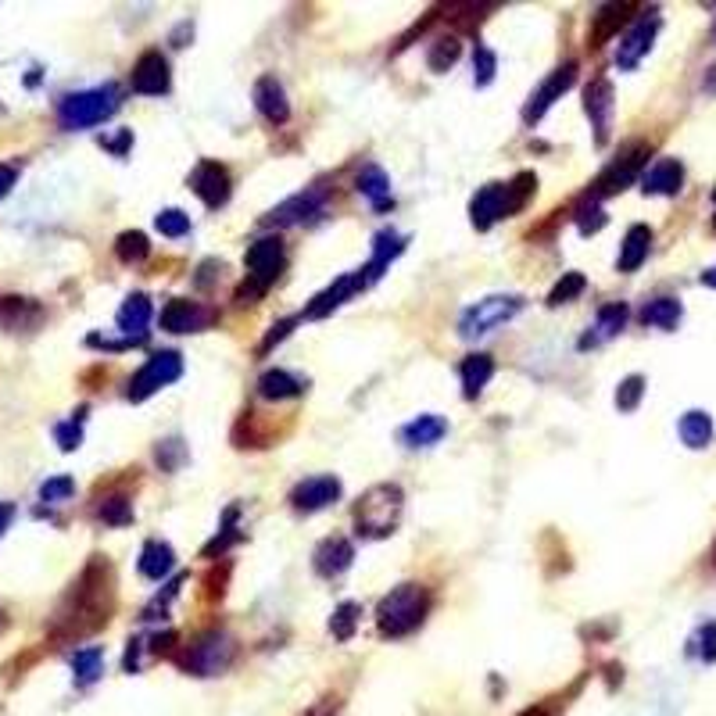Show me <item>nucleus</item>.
<instances>
[{
  "instance_id": "29",
  "label": "nucleus",
  "mask_w": 716,
  "mask_h": 716,
  "mask_svg": "<svg viewBox=\"0 0 716 716\" xmlns=\"http://www.w3.org/2000/svg\"><path fill=\"white\" fill-rule=\"evenodd\" d=\"M459 376H462V394H466V398H477V394L487 387V380L495 376V358L480 355V351L477 355H466L462 358Z\"/></svg>"
},
{
  "instance_id": "50",
  "label": "nucleus",
  "mask_w": 716,
  "mask_h": 716,
  "mask_svg": "<svg viewBox=\"0 0 716 716\" xmlns=\"http://www.w3.org/2000/svg\"><path fill=\"white\" fill-rule=\"evenodd\" d=\"M294 323H298V319H283V323H276V326H273V333H269V337H265L262 351H269L276 341H283V337H287V333L294 330Z\"/></svg>"
},
{
  "instance_id": "36",
  "label": "nucleus",
  "mask_w": 716,
  "mask_h": 716,
  "mask_svg": "<svg viewBox=\"0 0 716 716\" xmlns=\"http://www.w3.org/2000/svg\"><path fill=\"white\" fill-rule=\"evenodd\" d=\"M97 520H104L108 527H126L133 523V502L126 495H111L97 505Z\"/></svg>"
},
{
  "instance_id": "53",
  "label": "nucleus",
  "mask_w": 716,
  "mask_h": 716,
  "mask_svg": "<svg viewBox=\"0 0 716 716\" xmlns=\"http://www.w3.org/2000/svg\"><path fill=\"white\" fill-rule=\"evenodd\" d=\"M15 176L18 172L11 165H0V197H8V190L15 187Z\"/></svg>"
},
{
  "instance_id": "57",
  "label": "nucleus",
  "mask_w": 716,
  "mask_h": 716,
  "mask_svg": "<svg viewBox=\"0 0 716 716\" xmlns=\"http://www.w3.org/2000/svg\"><path fill=\"white\" fill-rule=\"evenodd\" d=\"M709 72H713V76H709V83H706V90H716V65H713V69H709Z\"/></svg>"
},
{
  "instance_id": "28",
  "label": "nucleus",
  "mask_w": 716,
  "mask_h": 716,
  "mask_svg": "<svg viewBox=\"0 0 716 716\" xmlns=\"http://www.w3.org/2000/svg\"><path fill=\"white\" fill-rule=\"evenodd\" d=\"M358 194L366 197L376 212L391 208V179H387V172L380 165H366L358 172Z\"/></svg>"
},
{
  "instance_id": "39",
  "label": "nucleus",
  "mask_w": 716,
  "mask_h": 716,
  "mask_svg": "<svg viewBox=\"0 0 716 716\" xmlns=\"http://www.w3.org/2000/svg\"><path fill=\"white\" fill-rule=\"evenodd\" d=\"M455 61H459V40H455V36H441L427 54L430 72H448Z\"/></svg>"
},
{
  "instance_id": "20",
  "label": "nucleus",
  "mask_w": 716,
  "mask_h": 716,
  "mask_svg": "<svg viewBox=\"0 0 716 716\" xmlns=\"http://www.w3.org/2000/svg\"><path fill=\"white\" fill-rule=\"evenodd\" d=\"M351 559H355V548H351L348 537H326L323 545L316 548V555H312L319 577H341L351 566Z\"/></svg>"
},
{
  "instance_id": "18",
  "label": "nucleus",
  "mask_w": 716,
  "mask_h": 716,
  "mask_svg": "<svg viewBox=\"0 0 716 716\" xmlns=\"http://www.w3.org/2000/svg\"><path fill=\"white\" fill-rule=\"evenodd\" d=\"M584 111H588L591 126H595V140L606 144L609 129H613V83L609 79H595L584 90Z\"/></svg>"
},
{
  "instance_id": "51",
  "label": "nucleus",
  "mask_w": 716,
  "mask_h": 716,
  "mask_svg": "<svg viewBox=\"0 0 716 716\" xmlns=\"http://www.w3.org/2000/svg\"><path fill=\"white\" fill-rule=\"evenodd\" d=\"M337 709H341V702L326 695V699H319L316 706L308 709V713H301V716H337Z\"/></svg>"
},
{
  "instance_id": "43",
  "label": "nucleus",
  "mask_w": 716,
  "mask_h": 716,
  "mask_svg": "<svg viewBox=\"0 0 716 716\" xmlns=\"http://www.w3.org/2000/svg\"><path fill=\"white\" fill-rule=\"evenodd\" d=\"M606 226V212H602V205L598 201H584V205L577 208V230L584 233V237H591V233H598Z\"/></svg>"
},
{
  "instance_id": "31",
  "label": "nucleus",
  "mask_w": 716,
  "mask_h": 716,
  "mask_svg": "<svg viewBox=\"0 0 716 716\" xmlns=\"http://www.w3.org/2000/svg\"><path fill=\"white\" fill-rule=\"evenodd\" d=\"M648 248H652V230L648 226H631L627 237H623V248H620V273H634L641 262L648 258Z\"/></svg>"
},
{
  "instance_id": "9",
  "label": "nucleus",
  "mask_w": 716,
  "mask_h": 716,
  "mask_svg": "<svg viewBox=\"0 0 716 716\" xmlns=\"http://www.w3.org/2000/svg\"><path fill=\"white\" fill-rule=\"evenodd\" d=\"M573 83H577V61H566V65H559V69H555L552 76H548L545 83L530 94L527 108H523V122L534 126L537 119H545V111L552 108V104L559 101V97H563Z\"/></svg>"
},
{
  "instance_id": "1",
  "label": "nucleus",
  "mask_w": 716,
  "mask_h": 716,
  "mask_svg": "<svg viewBox=\"0 0 716 716\" xmlns=\"http://www.w3.org/2000/svg\"><path fill=\"white\" fill-rule=\"evenodd\" d=\"M111 613V570L108 563H90L72 591V613H61L58 623H69L65 634H86L108 623Z\"/></svg>"
},
{
  "instance_id": "26",
  "label": "nucleus",
  "mask_w": 716,
  "mask_h": 716,
  "mask_svg": "<svg viewBox=\"0 0 716 716\" xmlns=\"http://www.w3.org/2000/svg\"><path fill=\"white\" fill-rule=\"evenodd\" d=\"M401 251H405V237H401V233H394V230L376 233V237H373V262L362 269V273H366V280L369 283L380 280V276H384V269L391 265V258H398Z\"/></svg>"
},
{
  "instance_id": "2",
  "label": "nucleus",
  "mask_w": 716,
  "mask_h": 716,
  "mask_svg": "<svg viewBox=\"0 0 716 716\" xmlns=\"http://www.w3.org/2000/svg\"><path fill=\"white\" fill-rule=\"evenodd\" d=\"M430 613V591L423 584H398L384 602L376 606V627L384 638H405L427 620Z\"/></svg>"
},
{
  "instance_id": "5",
  "label": "nucleus",
  "mask_w": 716,
  "mask_h": 716,
  "mask_svg": "<svg viewBox=\"0 0 716 716\" xmlns=\"http://www.w3.org/2000/svg\"><path fill=\"white\" fill-rule=\"evenodd\" d=\"M119 111V86H94V90H79V94H69L61 101L58 115L61 126L69 129H86L97 126V122L111 119Z\"/></svg>"
},
{
  "instance_id": "21",
  "label": "nucleus",
  "mask_w": 716,
  "mask_h": 716,
  "mask_svg": "<svg viewBox=\"0 0 716 716\" xmlns=\"http://www.w3.org/2000/svg\"><path fill=\"white\" fill-rule=\"evenodd\" d=\"M255 108L262 111L265 119L273 122V126H283L290 119V104L287 94H283V86L276 76H262L255 83Z\"/></svg>"
},
{
  "instance_id": "49",
  "label": "nucleus",
  "mask_w": 716,
  "mask_h": 716,
  "mask_svg": "<svg viewBox=\"0 0 716 716\" xmlns=\"http://www.w3.org/2000/svg\"><path fill=\"white\" fill-rule=\"evenodd\" d=\"M158 462H162V469H176L179 462H183V455H187V448H183V441L179 437H172V441H162L158 444Z\"/></svg>"
},
{
  "instance_id": "4",
  "label": "nucleus",
  "mask_w": 716,
  "mask_h": 716,
  "mask_svg": "<svg viewBox=\"0 0 716 716\" xmlns=\"http://www.w3.org/2000/svg\"><path fill=\"white\" fill-rule=\"evenodd\" d=\"M237 659V641L226 631H205L194 645H187V652L179 656V666L194 677H219L230 670V663Z\"/></svg>"
},
{
  "instance_id": "3",
  "label": "nucleus",
  "mask_w": 716,
  "mask_h": 716,
  "mask_svg": "<svg viewBox=\"0 0 716 716\" xmlns=\"http://www.w3.org/2000/svg\"><path fill=\"white\" fill-rule=\"evenodd\" d=\"M401 509H405V495H401L398 484L369 487L366 495L358 498V505H355L358 534H366V537L394 534V527H398V520H401Z\"/></svg>"
},
{
  "instance_id": "15",
  "label": "nucleus",
  "mask_w": 716,
  "mask_h": 716,
  "mask_svg": "<svg viewBox=\"0 0 716 716\" xmlns=\"http://www.w3.org/2000/svg\"><path fill=\"white\" fill-rule=\"evenodd\" d=\"M337 498H341V480L330 477V473L301 480V484L290 491V505H294L298 512H319V509H326V505L337 502Z\"/></svg>"
},
{
  "instance_id": "45",
  "label": "nucleus",
  "mask_w": 716,
  "mask_h": 716,
  "mask_svg": "<svg viewBox=\"0 0 716 716\" xmlns=\"http://www.w3.org/2000/svg\"><path fill=\"white\" fill-rule=\"evenodd\" d=\"M641 394H645V380H641V376H627V380L616 387V409H620V412H634V409H638Z\"/></svg>"
},
{
  "instance_id": "46",
  "label": "nucleus",
  "mask_w": 716,
  "mask_h": 716,
  "mask_svg": "<svg viewBox=\"0 0 716 716\" xmlns=\"http://www.w3.org/2000/svg\"><path fill=\"white\" fill-rule=\"evenodd\" d=\"M691 652H695L702 663H716V623H702L699 631H695Z\"/></svg>"
},
{
  "instance_id": "41",
  "label": "nucleus",
  "mask_w": 716,
  "mask_h": 716,
  "mask_svg": "<svg viewBox=\"0 0 716 716\" xmlns=\"http://www.w3.org/2000/svg\"><path fill=\"white\" fill-rule=\"evenodd\" d=\"M72 495H76V480L72 477H51V480H43V487H40V502H47V505L69 502Z\"/></svg>"
},
{
  "instance_id": "12",
  "label": "nucleus",
  "mask_w": 716,
  "mask_h": 716,
  "mask_svg": "<svg viewBox=\"0 0 716 716\" xmlns=\"http://www.w3.org/2000/svg\"><path fill=\"white\" fill-rule=\"evenodd\" d=\"M215 323V312L201 301H187V298H172L162 308V330L165 333H201Z\"/></svg>"
},
{
  "instance_id": "38",
  "label": "nucleus",
  "mask_w": 716,
  "mask_h": 716,
  "mask_svg": "<svg viewBox=\"0 0 716 716\" xmlns=\"http://www.w3.org/2000/svg\"><path fill=\"white\" fill-rule=\"evenodd\" d=\"M115 255L122 258L126 265H133V262H144L147 255H151V244H147V237L140 230H133V233H122L119 240H115Z\"/></svg>"
},
{
  "instance_id": "23",
  "label": "nucleus",
  "mask_w": 716,
  "mask_h": 716,
  "mask_svg": "<svg viewBox=\"0 0 716 716\" xmlns=\"http://www.w3.org/2000/svg\"><path fill=\"white\" fill-rule=\"evenodd\" d=\"M147 323H151V298L147 294H129L126 305L119 308V330L129 341H147Z\"/></svg>"
},
{
  "instance_id": "7",
  "label": "nucleus",
  "mask_w": 716,
  "mask_h": 716,
  "mask_svg": "<svg viewBox=\"0 0 716 716\" xmlns=\"http://www.w3.org/2000/svg\"><path fill=\"white\" fill-rule=\"evenodd\" d=\"M520 308H523L520 294H491V298L477 301L473 308L462 312L459 333L466 337V341H477V337H484V333H491V330H498L502 323H509Z\"/></svg>"
},
{
  "instance_id": "33",
  "label": "nucleus",
  "mask_w": 716,
  "mask_h": 716,
  "mask_svg": "<svg viewBox=\"0 0 716 716\" xmlns=\"http://www.w3.org/2000/svg\"><path fill=\"white\" fill-rule=\"evenodd\" d=\"M681 301L677 298H656L641 308V323L645 326H659V330H674L681 323Z\"/></svg>"
},
{
  "instance_id": "30",
  "label": "nucleus",
  "mask_w": 716,
  "mask_h": 716,
  "mask_svg": "<svg viewBox=\"0 0 716 716\" xmlns=\"http://www.w3.org/2000/svg\"><path fill=\"white\" fill-rule=\"evenodd\" d=\"M258 394L269 401L298 398V394H305V380H298V376L287 373V369H269V373H262V380H258Z\"/></svg>"
},
{
  "instance_id": "27",
  "label": "nucleus",
  "mask_w": 716,
  "mask_h": 716,
  "mask_svg": "<svg viewBox=\"0 0 716 716\" xmlns=\"http://www.w3.org/2000/svg\"><path fill=\"white\" fill-rule=\"evenodd\" d=\"M444 434H448V423H444L441 416H416L412 423L401 427L398 437L409 444V448H430V444H437Z\"/></svg>"
},
{
  "instance_id": "40",
  "label": "nucleus",
  "mask_w": 716,
  "mask_h": 716,
  "mask_svg": "<svg viewBox=\"0 0 716 716\" xmlns=\"http://www.w3.org/2000/svg\"><path fill=\"white\" fill-rule=\"evenodd\" d=\"M584 287H588V280H584L580 273H563V280L555 283L552 294H548V305H552V308L566 305V301L580 298V294H584Z\"/></svg>"
},
{
  "instance_id": "17",
  "label": "nucleus",
  "mask_w": 716,
  "mask_h": 716,
  "mask_svg": "<svg viewBox=\"0 0 716 716\" xmlns=\"http://www.w3.org/2000/svg\"><path fill=\"white\" fill-rule=\"evenodd\" d=\"M369 287V280H366V273L362 269H355V273H348V276H341V280L333 283V287H326L323 294H316L312 298V305L305 308V319H323V316H330L333 308H341L348 298H355L358 290H366Z\"/></svg>"
},
{
  "instance_id": "25",
  "label": "nucleus",
  "mask_w": 716,
  "mask_h": 716,
  "mask_svg": "<svg viewBox=\"0 0 716 716\" xmlns=\"http://www.w3.org/2000/svg\"><path fill=\"white\" fill-rule=\"evenodd\" d=\"M627 305L623 301H613V305H606V308H598V319H595V330L580 341V348H595V344H602V341H613L616 333L627 326Z\"/></svg>"
},
{
  "instance_id": "10",
  "label": "nucleus",
  "mask_w": 716,
  "mask_h": 716,
  "mask_svg": "<svg viewBox=\"0 0 716 716\" xmlns=\"http://www.w3.org/2000/svg\"><path fill=\"white\" fill-rule=\"evenodd\" d=\"M645 147H627V151L616 158L613 165H609L602 176L595 179V187H591V201H602V197H609V194H620L623 187H631V179L641 172V165H645Z\"/></svg>"
},
{
  "instance_id": "13",
  "label": "nucleus",
  "mask_w": 716,
  "mask_h": 716,
  "mask_svg": "<svg viewBox=\"0 0 716 716\" xmlns=\"http://www.w3.org/2000/svg\"><path fill=\"white\" fill-rule=\"evenodd\" d=\"M326 205V187H312L301 190V194L287 197L283 205H276L273 212L265 215V226H294V222H305L312 215H319Z\"/></svg>"
},
{
  "instance_id": "34",
  "label": "nucleus",
  "mask_w": 716,
  "mask_h": 716,
  "mask_svg": "<svg viewBox=\"0 0 716 716\" xmlns=\"http://www.w3.org/2000/svg\"><path fill=\"white\" fill-rule=\"evenodd\" d=\"M677 430H681V441L688 444V448H706V444L713 441V419L699 409L684 412L681 423H677Z\"/></svg>"
},
{
  "instance_id": "22",
  "label": "nucleus",
  "mask_w": 716,
  "mask_h": 716,
  "mask_svg": "<svg viewBox=\"0 0 716 716\" xmlns=\"http://www.w3.org/2000/svg\"><path fill=\"white\" fill-rule=\"evenodd\" d=\"M684 187V165L677 158H659L652 169L641 176V190L645 194H677Z\"/></svg>"
},
{
  "instance_id": "11",
  "label": "nucleus",
  "mask_w": 716,
  "mask_h": 716,
  "mask_svg": "<svg viewBox=\"0 0 716 716\" xmlns=\"http://www.w3.org/2000/svg\"><path fill=\"white\" fill-rule=\"evenodd\" d=\"M656 33H659V15H656V11L641 15L638 22H634L627 33H623L620 47H616V65H620L623 72L638 69V61L645 58L648 51H652V40H656Z\"/></svg>"
},
{
  "instance_id": "55",
  "label": "nucleus",
  "mask_w": 716,
  "mask_h": 716,
  "mask_svg": "<svg viewBox=\"0 0 716 716\" xmlns=\"http://www.w3.org/2000/svg\"><path fill=\"white\" fill-rule=\"evenodd\" d=\"M129 140H133V137H129V133H122V137L119 140H111V151H115V154H122V151H126V144H129Z\"/></svg>"
},
{
  "instance_id": "48",
  "label": "nucleus",
  "mask_w": 716,
  "mask_h": 716,
  "mask_svg": "<svg viewBox=\"0 0 716 716\" xmlns=\"http://www.w3.org/2000/svg\"><path fill=\"white\" fill-rule=\"evenodd\" d=\"M623 11H627V8H602V11H598V18H595V33H591V40H595V47H598V43H602V40H606L609 33H613V26L623 18Z\"/></svg>"
},
{
  "instance_id": "42",
  "label": "nucleus",
  "mask_w": 716,
  "mask_h": 716,
  "mask_svg": "<svg viewBox=\"0 0 716 716\" xmlns=\"http://www.w3.org/2000/svg\"><path fill=\"white\" fill-rule=\"evenodd\" d=\"M498 72V58L491 47H484V43H477V51H473V79H477V86H487L491 79H495Z\"/></svg>"
},
{
  "instance_id": "35",
  "label": "nucleus",
  "mask_w": 716,
  "mask_h": 716,
  "mask_svg": "<svg viewBox=\"0 0 716 716\" xmlns=\"http://www.w3.org/2000/svg\"><path fill=\"white\" fill-rule=\"evenodd\" d=\"M72 670H76L79 684H94L104 674V652L101 648H79L72 656Z\"/></svg>"
},
{
  "instance_id": "16",
  "label": "nucleus",
  "mask_w": 716,
  "mask_h": 716,
  "mask_svg": "<svg viewBox=\"0 0 716 716\" xmlns=\"http://www.w3.org/2000/svg\"><path fill=\"white\" fill-rule=\"evenodd\" d=\"M190 187L208 208H222L230 201V172L222 169L219 162H201L190 172Z\"/></svg>"
},
{
  "instance_id": "6",
  "label": "nucleus",
  "mask_w": 716,
  "mask_h": 716,
  "mask_svg": "<svg viewBox=\"0 0 716 716\" xmlns=\"http://www.w3.org/2000/svg\"><path fill=\"white\" fill-rule=\"evenodd\" d=\"M283 262H287V255H283V240L280 237H262L255 240L248 248V287L240 290L237 298L248 305V301L262 298L265 290L273 287L276 276L283 273Z\"/></svg>"
},
{
  "instance_id": "58",
  "label": "nucleus",
  "mask_w": 716,
  "mask_h": 716,
  "mask_svg": "<svg viewBox=\"0 0 716 716\" xmlns=\"http://www.w3.org/2000/svg\"><path fill=\"white\" fill-rule=\"evenodd\" d=\"M713 563H716V545H713Z\"/></svg>"
},
{
  "instance_id": "32",
  "label": "nucleus",
  "mask_w": 716,
  "mask_h": 716,
  "mask_svg": "<svg viewBox=\"0 0 716 716\" xmlns=\"http://www.w3.org/2000/svg\"><path fill=\"white\" fill-rule=\"evenodd\" d=\"M172 566H176L172 545H165V541H147L144 552H140V573H144L147 580H162L165 573H172Z\"/></svg>"
},
{
  "instance_id": "47",
  "label": "nucleus",
  "mask_w": 716,
  "mask_h": 716,
  "mask_svg": "<svg viewBox=\"0 0 716 716\" xmlns=\"http://www.w3.org/2000/svg\"><path fill=\"white\" fill-rule=\"evenodd\" d=\"M83 416H86V409H79L76 419H69V423H58V427H54V437H58L61 452H72V448H79V441H83Z\"/></svg>"
},
{
  "instance_id": "19",
  "label": "nucleus",
  "mask_w": 716,
  "mask_h": 716,
  "mask_svg": "<svg viewBox=\"0 0 716 716\" xmlns=\"http://www.w3.org/2000/svg\"><path fill=\"white\" fill-rule=\"evenodd\" d=\"M469 219L477 230H491L498 219H505V183H487L469 201Z\"/></svg>"
},
{
  "instance_id": "24",
  "label": "nucleus",
  "mask_w": 716,
  "mask_h": 716,
  "mask_svg": "<svg viewBox=\"0 0 716 716\" xmlns=\"http://www.w3.org/2000/svg\"><path fill=\"white\" fill-rule=\"evenodd\" d=\"M43 319L40 305L29 298H0V330H33Z\"/></svg>"
},
{
  "instance_id": "52",
  "label": "nucleus",
  "mask_w": 716,
  "mask_h": 716,
  "mask_svg": "<svg viewBox=\"0 0 716 716\" xmlns=\"http://www.w3.org/2000/svg\"><path fill=\"white\" fill-rule=\"evenodd\" d=\"M552 702H537V706L523 709V713H516V716H559V706H552Z\"/></svg>"
},
{
  "instance_id": "14",
  "label": "nucleus",
  "mask_w": 716,
  "mask_h": 716,
  "mask_svg": "<svg viewBox=\"0 0 716 716\" xmlns=\"http://www.w3.org/2000/svg\"><path fill=\"white\" fill-rule=\"evenodd\" d=\"M129 86H133V94H144V97L169 94V86H172L169 61H165L158 51L140 54V61L133 65V79H129Z\"/></svg>"
},
{
  "instance_id": "56",
  "label": "nucleus",
  "mask_w": 716,
  "mask_h": 716,
  "mask_svg": "<svg viewBox=\"0 0 716 716\" xmlns=\"http://www.w3.org/2000/svg\"><path fill=\"white\" fill-rule=\"evenodd\" d=\"M702 283H706V287H716V269H709V273H702Z\"/></svg>"
},
{
  "instance_id": "44",
  "label": "nucleus",
  "mask_w": 716,
  "mask_h": 716,
  "mask_svg": "<svg viewBox=\"0 0 716 716\" xmlns=\"http://www.w3.org/2000/svg\"><path fill=\"white\" fill-rule=\"evenodd\" d=\"M154 226H158V233H162V237H183V233L190 230V215L179 212V208H165V212H158Z\"/></svg>"
},
{
  "instance_id": "8",
  "label": "nucleus",
  "mask_w": 716,
  "mask_h": 716,
  "mask_svg": "<svg viewBox=\"0 0 716 716\" xmlns=\"http://www.w3.org/2000/svg\"><path fill=\"white\" fill-rule=\"evenodd\" d=\"M179 376H183V358H179V351H158V355L147 358L144 366H140V373L129 380L126 398L129 401H147L154 391L176 384Z\"/></svg>"
},
{
  "instance_id": "37",
  "label": "nucleus",
  "mask_w": 716,
  "mask_h": 716,
  "mask_svg": "<svg viewBox=\"0 0 716 716\" xmlns=\"http://www.w3.org/2000/svg\"><path fill=\"white\" fill-rule=\"evenodd\" d=\"M358 616H362V606L358 602H341V606L333 609V620H330V631L337 641H348L358 627Z\"/></svg>"
},
{
  "instance_id": "54",
  "label": "nucleus",
  "mask_w": 716,
  "mask_h": 716,
  "mask_svg": "<svg viewBox=\"0 0 716 716\" xmlns=\"http://www.w3.org/2000/svg\"><path fill=\"white\" fill-rule=\"evenodd\" d=\"M11 520H15V505L11 502H0V534L11 527Z\"/></svg>"
}]
</instances>
